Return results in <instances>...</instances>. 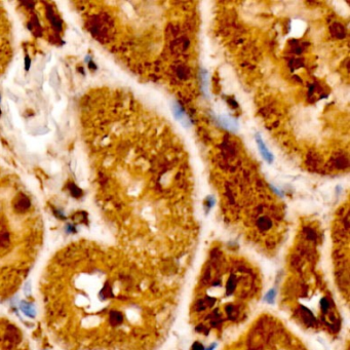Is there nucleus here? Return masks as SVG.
Instances as JSON below:
<instances>
[{"instance_id":"obj_9","label":"nucleus","mask_w":350,"mask_h":350,"mask_svg":"<svg viewBox=\"0 0 350 350\" xmlns=\"http://www.w3.org/2000/svg\"><path fill=\"white\" fill-rule=\"evenodd\" d=\"M273 297H274V292H273V291L269 292L268 295H267V299H268L269 301H272L273 300Z\"/></svg>"},{"instance_id":"obj_7","label":"nucleus","mask_w":350,"mask_h":350,"mask_svg":"<svg viewBox=\"0 0 350 350\" xmlns=\"http://www.w3.org/2000/svg\"><path fill=\"white\" fill-rule=\"evenodd\" d=\"M270 226H271V223H270V221L268 219H266V218H263V219H261L259 221V227L261 229L266 230L268 229Z\"/></svg>"},{"instance_id":"obj_6","label":"nucleus","mask_w":350,"mask_h":350,"mask_svg":"<svg viewBox=\"0 0 350 350\" xmlns=\"http://www.w3.org/2000/svg\"><path fill=\"white\" fill-rule=\"evenodd\" d=\"M235 288V279H234V276H231L228 281H227V287H226V290L228 292V294H231L233 291H234Z\"/></svg>"},{"instance_id":"obj_1","label":"nucleus","mask_w":350,"mask_h":350,"mask_svg":"<svg viewBox=\"0 0 350 350\" xmlns=\"http://www.w3.org/2000/svg\"><path fill=\"white\" fill-rule=\"evenodd\" d=\"M137 284L113 247L91 239L60 247L38 280L42 320L63 350H127L136 343Z\"/></svg>"},{"instance_id":"obj_2","label":"nucleus","mask_w":350,"mask_h":350,"mask_svg":"<svg viewBox=\"0 0 350 350\" xmlns=\"http://www.w3.org/2000/svg\"><path fill=\"white\" fill-rule=\"evenodd\" d=\"M43 220L23 184L0 171V302L22 288L40 257Z\"/></svg>"},{"instance_id":"obj_4","label":"nucleus","mask_w":350,"mask_h":350,"mask_svg":"<svg viewBox=\"0 0 350 350\" xmlns=\"http://www.w3.org/2000/svg\"><path fill=\"white\" fill-rule=\"evenodd\" d=\"M256 142H257L258 148H259V151H260L261 154H262V156H263V158L265 159L267 162L271 163V162L273 161V159H274V157H273V154L269 151L268 148L266 147V145L264 144L262 138H261V136H260L259 134L256 135Z\"/></svg>"},{"instance_id":"obj_8","label":"nucleus","mask_w":350,"mask_h":350,"mask_svg":"<svg viewBox=\"0 0 350 350\" xmlns=\"http://www.w3.org/2000/svg\"><path fill=\"white\" fill-rule=\"evenodd\" d=\"M192 348H193V350H203V346L199 343H194V345H193Z\"/></svg>"},{"instance_id":"obj_5","label":"nucleus","mask_w":350,"mask_h":350,"mask_svg":"<svg viewBox=\"0 0 350 350\" xmlns=\"http://www.w3.org/2000/svg\"><path fill=\"white\" fill-rule=\"evenodd\" d=\"M174 114H175V117H176L177 120L182 122V124L184 125V127H189V125L191 124L190 123L188 116L185 114V112H184V110L182 109V107H181L178 103H176L174 105Z\"/></svg>"},{"instance_id":"obj_3","label":"nucleus","mask_w":350,"mask_h":350,"mask_svg":"<svg viewBox=\"0 0 350 350\" xmlns=\"http://www.w3.org/2000/svg\"><path fill=\"white\" fill-rule=\"evenodd\" d=\"M0 350H32L22 328L2 315H0Z\"/></svg>"}]
</instances>
